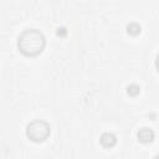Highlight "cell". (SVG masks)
Instances as JSON below:
<instances>
[{"instance_id": "6da1fadb", "label": "cell", "mask_w": 159, "mask_h": 159, "mask_svg": "<svg viewBox=\"0 0 159 159\" xmlns=\"http://www.w3.org/2000/svg\"><path fill=\"white\" fill-rule=\"evenodd\" d=\"M46 40L43 34L37 29L24 30L17 39L19 50L26 56H36L45 48Z\"/></svg>"}, {"instance_id": "7a4b0ae2", "label": "cell", "mask_w": 159, "mask_h": 159, "mask_svg": "<svg viewBox=\"0 0 159 159\" xmlns=\"http://www.w3.org/2000/svg\"><path fill=\"white\" fill-rule=\"evenodd\" d=\"M50 124L42 119H35L26 127V135L34 142H42L50 135Z\"/></svg>"}, {"instance_id": "3957f363", "label": "cell", "mask_w": 159, "mask_h": 159, "mask_svg": "<svg viewBox=\"0 0 159 159\" xmlns=\"http://www.w3.org/2000/svg\"><path fill=\"white\" fill-rule=\"evenodd\" d=\"M154 138V132L149 128H142L139 132H138V139L143 143H148V142H152Z\"/></svg>"}, {"instance_id": "277c9868", "label": "cell", "mask_w": 159, "mask_h": 159, "mask_svg": "<svg viewBox=\"0 0 159 159\" xmlns=\"http://www.w3.org/2000/svg\"><path fill=\"white\" fill-rule=\"evenodd\" d=\"M117 142V138L114 134L112 133H104L102 137H101V143L104 145V147H112Z\"/></svg>"}, {"instance_id": "5b68a950", "label": "cell", "mask_w": 159, "mask_h": 159, "mask_svg": "<svg viewBox=\"0 0 159 159\" xmlns=\"http://www.w3.org/2000/svg\"><path fill=\"white\" fill-rule=\"evenodd\" d=\"M128 93H133V94H137L139 93V87L135 86V84H132L128 87Z\"/></svg>"}, {"instance_id": "8992f818", "label": "cell", "mask_w": 159, "mask_h": 159, "mask_svg": "<svg viewBox=\"0 0 159 159\" xmlns=\"http://www.w3.org/2000/svg\"><path fill=\"white\" fill-rule=\"evenodd\" d=\"M155 67H157V70L159 71V53L157 55V58H155Z\"/></svg>"}, {"instance_id": "52a82bcc", "label": "cell", "mask_w": 159, "mask_h": 159, "mask_svg": "<svg viewBox=\"0 0 159 159\" xmlns=\"http://www.w3.org/2000/svg\"><path fill=\"white\" fill-rule=\"evenodd\" d=\"M154 159H159V154H158V155H155V157H154Z\"/></svg>"}]
</instances>
